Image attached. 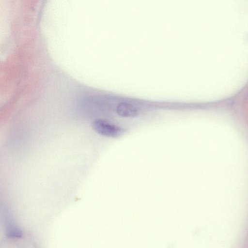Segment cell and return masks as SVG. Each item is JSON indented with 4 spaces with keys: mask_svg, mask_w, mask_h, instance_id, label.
Returning a JSON list of instances; mask_svg holds the SVG:
<instances>
[{
    "mask_svg": "<svg viewBox=\"0 0 248 248\" xmlns=\"http://www.w3.org/2000/svg\"><path fill=\"white\" fill-rule=\"evenodd\" d=\"M92 126L98 134L108 137H119L124 132L122 128L101 119L93 120L92 123Z\"/></svg>",
    "mask_w": 248,
    "mask_h": 248,
    "instance_id": "obj_1",
    "label": "cell"
},
{
    "mask_svg": "<svg viewBox=\"0 0 248 248\" xmlns=\"http://www.w3.org/2000/svg\"><path fill=\"white\" fill-rule=\"evenodd\" d=\"M117 114L123 117H134L137 115L138 110L132 105L122 102L119 103L116 108Z\"/></svg>",
    "mask_w": 248,
    "mask_h": 248,
    "instance_id": "obj_2",
    "label": "cell"
}]
</instances>
